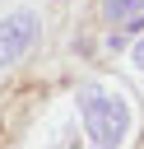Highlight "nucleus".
Returning a JSON list of instances; mask_svg holds the SVG:
<instances>
[{"label": "nucleus", "mask_w": 144, "mask_h": 149, "mask_svg": "<svg viewBox=\"0 0 144 149\" xmlns=\"http://www.w3.org/2000/svg\"><path fill=\"white\" fill-rule=\"evenodd\" d=\"M102 19H107L111 28H139L144 0H102Z\"/></svg>", "instance_id": "7ed1b4c3"}, {"label": "nucleus", "mask_w": 144, "mask_h": 149, "mask_svg": "<svg viewBox=\"0 0 144 149\" xmlns=\"http://www.w3.org/2000/svg\"><path fill=\"white\" fill-rule=\"evenodd\" d=\"M74 112L88 135V149H121L130 140V98L102 84H79L74 88Z\"/></svg>", "instance_id": "f257e3e1"}, {"label": "nucleus", "mask_w": 144, "mask_h": 149, "mask_svg": "<svg viewBox=\"0 0 144 149\" xmlns=\"http://www.w3.org/2000/svg\"><path fill=\"white\" fill-rule=\"evenodd\" d=\"M42 37H46V14H42V5H14V9H5V14H0V79L14 74V70L37 51Z\"/></svg>", "instance_id": "f03ea898"}, {"label": "nucleus", "mask_w": 144, "mask_h": 149, "mask_svg": "<svg viewBox=\"0 0 144 149\" xmlns=\"http://www.w3.org/2000/svg\"><path fill=\"white\" fill-rule=\"evenodd\" d=\"M135 70H139V74H144V37H139V42H135Z\"/></svg>", "instance_id": "20e7f679"}]
</instances>
